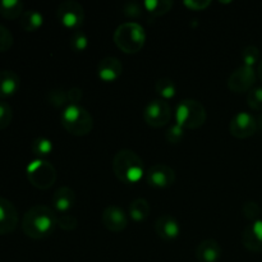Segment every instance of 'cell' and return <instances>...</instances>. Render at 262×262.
Wrapping results in <instances>:
<instances>
[{
	"instance_id": "obj_1",
	"label": "cell",
	"mask_w": 262,
	"mask_h": 262,
	"mask_svg": "<svg viewBox=\"0 0 262 262\" xmlns=\"http://www.w3.org/2000/svg\"><path fill=\"white\" fill-rule=\"evenodd\" d=\"M58 227V215L51 207L36 205L31 207L22 219L23 233L31 239L50 237Z\"/></svg>"
},
{
	"instance_id": "obj_2",
	"label": "cell",
	"mask_w": 262,
	"mask_h": 262,
	"mask_svg": "<svg viewBox=\"0 0 262 262\" xmlns=\"http://www.w3.org/2000/svg\"><path fill=\"white\" fill-rule=\"evenodd\" d=\"M113 171L124 184H136L143 177V161L135 151L120 150L113 158Z\"/></svg>"
},
{
	"instance_id": "obj_3",
	"label": "cell",
	"mask_w": 262,
	"mask_h": 262,
	"mask_svg": "<svg viewBox=\"0 0 262 262\" xmlns=\"http://www.w3.org/2000/svg\"><path fill=\"white\" fill-rule=\"evenodd\" d=\"M60 123L67 132L77 137L87 136L94 128V118L81 105H67L60 114Z\"/></svg>"
},
{
	"instance_id": "obj_4",
	"label": "cell",
	"mask_w": 262,
	"mask_h": 262,
	"mask_svg": "<svg viewBox=\"0 0 262 262\" xmlns=\"http://www.w3.org/2000/svg\"><path fill=\"white\" fill-rule=\"evenodd\" d=\"M114 42L123 53H138L146 42L145 28L137 22L122 23L114 32Z\"/></svg>"
},
{
	"instance_id": "obj_5",
	"label": "cell",
	"mask_w": 262,
	"mask_h": 262,
	"mask_svg": "<svg viewBox=\"0 0 262 262\" xmlns=\"http://www.w3.org/2000/svg\"><path fill=\"white\" fill-rule=\"evenodd\" d=\"M206 119V109L197 100L186 99L177 105L176 123L183 129H197L205 124Z\"/></svg>"
},
{
	"instance_id": "obj_6",
	"label": "cell",
	"mask_w": 262,
	"mask_h": 262,
	"mask_svg": "<svg viewBox=\"0 0 262 262\" xmlns=\"http://www.w3.org/2000/svg\"><path fill=\"white\" fill-rule=\"evenodd\" d=\"M28 182L37 189H49L56 182V170L49 161L36 159L31 161L26 169Z\"/></svg>"
},
{
	"instance_id": "obj_7",
	"label": "cell",
	"mask_w": 262,
	"mask_h": 262,
	"mask_svg": "<svg viewBox=\"0 0 262 262\" xmlns=\"http://www.w3.org/2000/svg\"><path fill=\"white\" fill-rule=\"evenodd\" d=\"M56 15L61 25L69 30H81L84 20L83 5L74 0H66L60 3L56 10Z\"/></svg>"
},
{
	"instance_id": "obj_8",
	"label": "cell",
	"mask_w": 262,
	"mask_h": 262,
	"mask_svg": "<svg viewBox=\"0 0 262 262\" xmlns=\"http://www.w3.org/2000/svg\"><path fill=\"white\" fill-rule=\"evenodd\" d=\"M171 107L165 100H152L143 110V120L147 125L152 128H163L170 122Z\"/></svg>"
},
{
	"instance_id": "obj_9",
	"label": "cell",
	"mask_w": 262,
	"mask_h": 262,
	"mask_svg": "<svg viewBox=\"0 0 262 262\" xmlns=\"http://www.w3.org/2000/svg\"><path fill=\"white\" fill-rule=\"evenodd\" d=\"M257 119L252 114L246 112H239L232 118L229 124L230 135L239 140L250 138L257 132Z\"/></svg>"
},
{
	"instance_id": "obj_10",
	"label": "cell",
	"mask_w": 262,
	"mask_h": 262,
	"mask_svg": "<svg viewBox=\"0 0 262 262\" xmlns=\"http://www.w3.org/2000/svg\"><path fill=\"white\" fill-rule=\"evenodd\" d=\"M256 78H257V76H256L255 68L241 66L228 78V87H229L230 91L235 92V94L250 92L255 86Z\"/></svg>"
},
{
	"instance_id": "obj_11",
	"label": "cell",
	"mask_w": 262,
	"mask_h": 262,
	"mask_svg": "<svg viewBox=\"0 0 262 262\" xmlns=\"http://www.w3.org/2000/svg\"><path fill=\"white\" fill-rule=\"evenodd\" d=\"M176 171L166 164H156L146 173V181L154 188H169L176 183Z\"/></svg>"
},
{
	"instance_id": "obj_12",
	"label": "cell",
	"mask_w": 262,
	"mask_h": 262,
	"mask_svg": "<svg viewBox=\"0 0 262 262\" xmlns=\"http://www.w3.org/2000/svg\"><path fill=\"white\" fill-rule=\"evenodd\" d=\"M102 225L109 232L120 233L127 229L128 227V215L125 214L122 207L117 205H110L102 211L101 215Z\"/></svg>"
},
{
	"instance_id": "obj_13",
	"label": "cell",
	"mask_w": 262,
	"mask_h": 262,
	"mask_svg": "<svg viewBox=\"0 0 262 262\" xmlns=\"http://www.w3.org/2000/svg\"><path fill=\"white\" fill-rule=\"evenodd\" d=\"M18 211L7 199L0 197V234H9L18 225Z\"/></svg>"
},
{
	"instance_id": "obj_14",
	"label": "cell",
	"mask_w": 262,
	"mask_h": 262,
	"mask_svg": "<svg viewBox=\"0 0 262 262\" xmlns=\"http://www.w3.org/2000/svg\"><path fill=\"white\" fill-rule=\"evenodd\" d=\"M123 73V64L115 56H106L102 60H100L97 66V77L102 82L112 83L120 78Z\"/></svg>"
},
{
	"instance_id": "obj_15",
	"label": "cell",
	"mask_w": 262,
	"mask_h": 262,
	"mask_svg": "<svg viewBox=\"0 0 262 262\" xmlns=\"http://www.w3.org/2000/svg\"><path fill=\"white\" fill-rule=\"evenodd\" d=\"M242 245L250 252H262V220H256L245 228L242 233Z\"/></svg>"
},
{
	"instance_id": "obj_16",
	"label": "cell",
	"mask_w": 262,
	"mask_h": 262,
	"mask_svg": "<svg viewBox=\"0 0 262 262\" xmlns=\"http://www.w3.org/2000/svg\"><path fill=\"white\" fill-rule=\"evenodd\" d=\"M155 232L159 238L166 241V242H170L179 237L181 225L177 222L176 217L170 216V215H161L155 222Z\"/></svg>"
},
{
	"instance_id": "obj_17",
	"label": "cell",
	"mask_w": 262,
	"mask_h": 262,
	"mask_svg": "<svg viewBox=\"0 0 262 262\" xmlns=\"http://www.w3.org/2000/svg\"><path fill=\"white\" fill-rule=\"evenodd\" d=\"M74 204H76V193L71 187L63 186L56 189L53 196L54 211L59 212L60 215L68 214V211L73 209Z\"/></svg>"
},
{
	"instance_id": "obj_18",
	"label": "cell",
	"mask_w": 262,
	"mask_h": 262,
	"mask_svg": "<svg viewBox=\"0 0 262 262\" xmlns=\"http://www.w3.org/2000/svg\"><path fill=\"white\" fill-rule=\"evenodd\" d=\"M222 257V247L215 239H205L196 248V258L199 262H217Z\"/></svg>"
},
{
	"instance_id": "obj_19",
	"label": "cell",
	"mask_w": 262,
	"mask_h": 262,
	"mask_svg": "<svg viewBox=\"0 0 262 262\" xmlns=\"http://www.w3.org/2000/svg\"><path fill=\"white\" fill-rule=\"evenodd\" d=\"M20 86V78L15 72H0V99L13 96Z\"/></svg>"
},
{
	"instance_id": "obj_20",
	"label": "cell",
	"mask_w": 262,
	"mask_h": 262,
	"mask_svg": "<svg viewBox=\"0 0 262 262\" xmlns=\"http://www.w3.org/2000/svg\"><path fill=\"white\" fill-rule=\"evenodd\" d=\"M43 17L37 10H26L19 18V26L26 32H35L42 26Z\"/></svg>"
},
{
	"instance_id": "obj_21",
	"label": "cell",
	"mask_w": 262,
	"mask_h": 262,
	"mask_svg": "<svg viewBox=\"0 0 262 262\" xmlns=\"http://www.w3.org/2000/svg\"><path fill=\"white\" fill-rule=\"evenodd\" d=\"M173 5L174 3L171 0H146L142 3V8L152 18L165 15L166 13L170 12Z\"/></svg>"
},
{
	"instance_id": "obj_22",
	"label": "cell",
	"mask_w": 262,
	"mask_h": 262,
	"mask_svg": "<svg viewBox=\"0 0 262 262\" xmlns=\"http://www.w3.org/2000/svg\"><path fill=\"white\" fill-rule=\"evenodd\" d=\"M151 214V206L145 199H136L129 205V216L133 222H145Z\"/></svg>"
},
{
	"instance_id": "obj_23",
	"label": "cell",
	"mask_w": 262,
	"mask_h": 262,
	"mask_svg": "<svg viewBox=\"0 0 262 262\" xmlns=\"http://www.w3.org/2000/svg\"><path fill=\"white\" fill-rule=\"evenodd\" d=\"M23 14V3L20 0H2L0 15L8 20H14Z\"/></svg>"
},
{
	"instance_id": "obj_24",
	"label": "cell",
	"mask_w": 262,
	"mask_h": 262,
	"mask_svg": "<svg viewBox=\"0 0 262 262\" xmlns=\"http://www.w3.org/2000/svg\"><path fill=\"white\" fill-rule=\"evenodd\" d=\"M155 91L161 97V100H170L176 96L177 87L173 79L163 77V78H159L156 81Z\"/></svg>"
},
{
	"instance_id": "obj_25",
	"label": "cell",
	"mask_w": 262,
	"mask_h": 262,
	"mask_svg": "<svg viewBox=\"0 0 262 262\" xmlns=\"http://www.w3.org/2000/svg\"><path fill=\"white\" fill-rule=\"evenodd\" d=\"M31 150L36 156H38V159L45 158V156L50 155L53 151V142L46 137H37L33 140Z\"/></svg>"
},
{
	"instance_id": "obj_26",
	"label": "cell",
	"mask_w": 262,
	"mask_h": 262,
	"mask_svg": "<svg viewBox=\"0 0 262 262\" xmlns=\"http://www.w3.org/2000/svg\"><path fill=\"white\" fill-rule=\"evenodd\" d=\"M69 45L74 53H83L89 48V37L82 30L73 31L69 40Z\"/></svg>"
},
{
	"instance_id": "obj_27",
	"label": "cell",
	"mask_w": 262,
	"mask_h": 262,
	"mask_svg": "<svg viewBox=\"0 0 262 262\" xmlns=\"http://www.w3.org/2000/svg\"><path fill=\"white\" fill-rule=\"evenodd\" d=\"M241 58H242L243 66L252 67L253 68L255 64H257L260 61V49L255 45L246 46L242 50Z\"/></svg>"
},
{
	"instance_id": "obj_28",
	"label": "cell",
	"mask_w": 262,
	"mask_h": 262,
	"mask_svg": "<svg viewBox=\"0 0 262 262\" xmlns=\"http://www.w3.org/2000/svg\"><path fill=\"white\" fill-rule=\"evenodd\" d=\"M48 101L54 107H63L68 104V95L63 89H54L49 91Z\"/></svg>"
},
{
	"instance_id": "obj_29",
	"label": "cell",
	"mask_w": 262,
	"mask_h": 262,
	"mask_svg": "<svg viewBox=\"0 0 262 262\" xmlns=\"http://www.w3.org/2000/svg\"><path fill=\"white\" fill-rule=\"evenodd\" d=\"M262 210L260 205L255 201H247L242 206V215L250 222H256V220H260Z\"/></svg>"
},
{
	"instance_id": "obj_30",
	"label": "cell",
	"mask_w": 262,
	"mask_h": 262,
	"mask_svg": "<svg viewBox=\"0 0 262 262\" xmlns=\"http://www.w3.org/2000/svg\"><path fill=\"white\" fill-rule=\"evenodd\" d=\"M184 138V129L179 124L174 123L173 125L169 127V129L165 132V140L170 145H178Z\"/></svg>"
},
{
	"instance_id": "obj_31",
	"label": "cell",
	"mask_w": 262,
	"mask_h": 262,
	"mask_svg": "<svg viewBox=\"0 0 262 262\" xmlns=\"http://www.w3.org/2000/svg\"><path fill=\"white\" fill-rule=\"evenodd\" d=\"M247 104L252 110L262 112V87H253L247 94Z\"/></svg>"
},
{
	"instance_id": "obj_32",
	"label": "cell",
	"mask_w": 262,
	"mask_h": 262,
	"mask_svg": "<svg viewBox=\"0 0 262 262\" xmlns=\"http://www.w3.org/2000/svg\"><path fill=\"white\" fill-rule=\"evenodd\" d=\"M13 119V110L7 102L0 101V130L10 125Z\"/></svg>"
},
{
	"instance_id": "obj_33",
	"label": "cell",
	"mask_w": 262,
	"mask_h": 262,
	"mask_svg": "<svg viewBox=\"0 0 262 262\" xmlns=\"http://www.w3.org/2000/svg\"><path fill=\"white\" fill-rule=\"evenodd\" d=\"M13 41L14 38H13L12 32L5 26L0 25V53L9 50L13 46Z\"/></svg>"
},
{
	"instance_id": "obj_34",
	"label": "cell",
	"mask_w": 262,
	"mask_h": 262,
	"mask_svg": "<svg viewBox=\"0 0 262 262\" xmlns=\"http://www.w3.org/2000/svg\"><path fill=\"white\" fill-rule=\"evenodd\" d=\"M78 225V220L76 216L71 214H63L60 216H58V227L60 229L69 232V230H74Z\"/></svg>"
},
{
	"instance_id": "obj_35",
	"label": "cell",
	"mask_w": 262,
	"mask_h": 262,
	"mask_svg": "<svg viewBox=\"0 0 262 262\" xmlns=\"http://www.w3.org/2000/svg\"><path fill=\"white\" fill-rule=\"evenodd\" d=\"M142 4H137V3H127V4L123 7V13L124 15H127L128 18H132V19H136V18H140L141 14H142Z\"/></svg>"
},
{
	"instance_id": "obj_36",
	"label": "cell",
	"mask_w": 262,
	"mask_h": 262,
	"mask_svg": "<svg viewBox=\"0 0 262 262\" xmlns=\"http://www.w3.org/2000/svg\"><path fill=\"white\" fill-rule=\"evenodd\" d=\"M184 7L188 8L189 10H196V12H200V10H205L210 7L211 2L210 0H187V2H183Z\"/></svg>"
},
{
	"instance_id": "obj_37",
	"label": "cell",
	"mask_w": 262,
	"mask_h": 262,
	"mask_svg": "<svg viewBox=\"0 0 262 262\" xmlns=\"http://www.w3.org/2000/svg\"><path fill=\"white\" fill-rule=\"evenodd\" d=\"M67 95H68L69 105H78L83 97V91L78 87H72L67 91Z\"/></svg>"
},
{
	"instance_id": "obj_38",
	"label": "cell",
	"mask_w": 262,
	"mask_h": 262,
	"mask_svg": "<svg viewBox=\"0 0 262 262\" xmlns=\"http://www.w3.org/2000/svg\"><path fill=\"white\" fill-rule=\"evenodd\" d=\"M257 74H258V78H260V81L262 82V60L260 61V64H258V68H257Z\"/></svg>"
},
{
	"instance_id": "obj_39",
	"label": "cell",
	"mask_w": 262,
	"mask_h": 262,
	"mask_svg": "<svg viewBox=\"0 0 262 262\" xmlns=\"http://www.w3.org/2000/svg\"><path fill=\"white\" fill-rule=\"evenodd\" d=\"M257 124H258V128L262 130V113L260 114V117L257 118Z\"/></svg>"
}]
</instances>
